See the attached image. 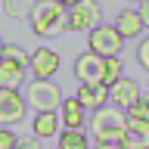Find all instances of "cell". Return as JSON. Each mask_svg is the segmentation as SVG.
Masks as SVG:
<instances>
[{
    "instance_id": "cell-1",
    "label": "cell",
    "mask_w": 149,
    "mask_h": 149,
    "mask_svg": "<svg viewBox=\"0 0 149 149\" xmlns=\"http://www.w3.org/2000/svg\"><path fill=\"white\" fill-rule=\"evenodd\" d=\"M90 134L96 143H124L127 137V112L121 106H102L90 115Z\"/></svg>"
},
{
    "instance_id": "cell-2",
    "label": "cell",
    "mask_w": 149,
    "mask_h": 149,
    "mask_svg": "<svg viewBox=\"0 0 149 149\" xmlns=\"http://www.w3.org/2000/svg\"><path fill=\"white\" fill-rule=\"evenodd\" d=\"M28 22L37 37H53L59 31H68V6L62 0H37Z\"/></svg>"
},
{
    "instance_id": "cell-3",
    "label": "cell",
    "mask_w": 149,
    "mask_h": 149,
    "mask_svg": "<svg viewBox=\"0 0 149 149\" xmlns=\"http://www.w3.org/2000/svg\"><path fill=\"white\" fill-rule=\"evenodd\" d=\"M25 100L34 112H56V109H62V102H65L62 90L50 78H34L28 84V90H25Z\"/></svg>"
},
{
    "instance_id": "cell-4",
    "label": "cell",
    "mask_w": 149,
    "mask_h": 149,
    "mask_svg": "<svg viewBox=\"0 0 149 149\" xmlns=\"http://www.w3.org/2000/svg\"><path fill=\"white\" fill-rule=\"evenodd\" d=\"M102 25V13H100V3L96 0H81L68 6V31H93V28Z\"/></svg>"
},
{
    "instance_id": "cell-5",
    "label": "cell",
    "mask_w": 149,
    "mask_h": 149,
    "mask_svg": "<svg viewBox=\"0 0 149 149\" xmlns=\"http://www.w3.org/2000/svg\"><path fill=\"white\" fill-rule=\"evenodd\" d=\"M87 44H90L93 53H100V56H118V50L124 47V37H121V31L115 25H100V28L90 31Z\"/></svg>"
},
{
    "instance_id": "cell-6",
    "label": "cell",
    "mask_w": 149,
    "mask_h": 149,
    "mask_svg": "<svg viewBox=\"0 0 149 149\" xmlns=\"http://www.w3.org/2000/svg\"><path fill=\"white\" fill-rule=\"evenodd\" d=\"M102 74H106V56L87 50L74 59V78L81 84H102Z\"/></svg>"
},
{
    "instance_id": "cell-7",
    "label": "cell",
    "mask_w": 149,
    "mask_h": 149,
    "mask_svg": "<svg viewBox=\"0 0 149 149\" xmlns=\"http://www.w3.org/2000/svg\"><path fill=\"white\" fill-rule=\"evenodd\" d=\"M25 106L28 100L16 87H0V124H16L25 118Z\"/></svg>"
},
{
    "instance_id": "cell-8",
    "label": "cell",
    "mask_w": 149,
    "mask_h": 149,
    "mask_svg": "<svg viewBox=\"0 0 149 149\" xmlns=\"http://www.w3.org/2000/svg\"><path fill=\"white\" fill-rule=\"evenodd\" d=\"M74 96L81 100V106H84L87 112H96V109H102L106 102H112V100H109V87H106V84H81Z\"/></svg>"
},
{
    "instance_id": "cell-9",
    "label": "cell",
    "mask_w": 149,
    "mask_h": 149,
    "mask_svg": "<svg viewBox=\"0 0 149 149\" xmlns=\"http://www.w3.org/2000/svg\"><path fill=\"white\" fill-rule=\"evenodd\" d=\"M143 93H140V84L130 81V78H121L118 84H112L109 87V100L115 102V106H121V109H127L130 102H137Z\"/></svg>"
},
{
    "instance_id": "cell-10",
    "label": "cell",
    "mask_w": 149,
    "mask_h": 149,
    "mask_svg": "<svg viewBox=\"0 0 149 149\" xmlns=\"http://www.w3.org/2000/svg\"><path fill=\"white\" fill-rule=\"evenodd\" d=\"M59 68V53L56 50H34L31 53V72L34 78H50Z\"/></svg>"
},
{
    "instance_id": "cell-11",
    "label": "cell",
    "mask_w": 149,
    "mask_h": 149,
    "mask_svg": "<svg viewBox=\"0 0 149 149\" xmlns=\"http://www.w3.org/2000/svg\"><path fill=\"white\" fill-rule=\"evenodd\" d=\"M115 28H118V31H121V37L127 40V37H137L146 25H143L140 13H118V19H115Z\"/></svg>"
},
{
    "instance_id": "cell-12",
    "label": "cell",
    "mask_w": 149,
    "mask_h": 149,
    "mask_svg": "<svg viewBox=\"0 0 149 149\" xmlns=\"http://www.w3.org/2000/svg\"><path fill=\"white\" fill-rule=\"evenodd\" d=\"M84 115H87V109L81 106L78 96H72V100L62 102V124H65V127H81V124H84Z\"/></svg>"
},
{
    "instance_id": "cell-13",
    "label": "cell",
    "mask_w": 149,
    "mask_h": 149,
    "mask_svg": "<svg viewBox=\"0 0 149 149\" xmlns=\"http://www.w3.org/2000/svg\"><path fill=\"white\" fill-rule=\"evenodd\" d=\"M22 78H25V65L13 59H0V87H16Z\"/></svg>"
},
{
    "instance_id": "cell-14",
    "label": "cell",
    "mask_w": 149,
    "mask_h": 149,
    "mask_svg": "<svg viewBox=\"0 0 149 149\" xmlns=\"http://www.w3.org/2000/svg\"><path fill=\"white\" fill-rule=\"evenodd\" d=\"M59 149H90L87 143V134L81 127H65L59 134Z\"/></svg>"
},
{
    "instance_id": "cell-15",
    "label": "cell",
    "mask_w": 149,
    "mask_h": 149,
    "mask_svg": "<svg viewBox=\"0 0 149 149\" xmlns=\"http://www.w3.org/2000/svg\"><path fill=\"white\" fill-rule=\"evenodd\" d=\"M56 130H59V118H56V112H37L34 118V137H53Z\"/></svg>"
},
{
    "instance_id": "cell-16",
    "label": "cell",
    "mask_w": 149,
    "mask_h": 149,
    "mask_svg": "<svg viewBox=\"0 0 149 149\" xmlns=\"http://www.w3.org/2000/svg\"><path fill=\"white\" fill-rule=\"evenodd\" d=\"M37 0H3V13L9 19H31Z\"/></svg>"
},
{
    "instance_id": "cell-17",
    "label": "cell",
    "mask_w": 149,
    "mask_h": 149,
    "mask_svg": "<svg viewBox=\"0 0 149 149\" xmlns=\"http://www.w3.org/2000/svg\"><path fill=\"white\" fill-rule=\"evenodd\" d=\"M121 81V62L118 56H106V74H102V84L106 87H112V84Z\"/></svg>"
},
{
    "instance_id": "cell-18",
    "label": "cell",
    "mask_w": 149,
    "mask_h": 149,
    "mask_svg": "<svg viewBox=\"0 0 149 149\" xmlns=\"http://www.w3.org/2000/svg\"><path fill=\"white\" fill-rule=\"evenodd\" d=\"M3 59H13V62H19V65H25V68H31V56H28L22 47H16V44H6V47H3Z\"/></svg>"
},
{
    "instance_id": "cell-19",
    "label": "cell",
    "mask_w": 149,
    "mask_h": 149,
    "mask_svg": "<svg viewBox=\"0 0 149 149\" xmlns=\"http://www.w3.org/2000/svg\"><path fill=\"white\" fill-rule=\"evenodd\" d=\"M124 112H127V118H143V121H149V93H146V96H140L137 102H130Z\"/></svg>"
},
{
    "instance_id": "cell-20",
    "label": "cell",
    "mask_w": 149,
    "mask_h": 149,
    "mask_svg": "<svg viewBox=\"0 0 149 149\" xmlns=\"http://www.w3.org/2000/svg\"><path fill=\"white\" fill-rule=\"evenodd\" d=\"M127 134L149 137V121H143V118H127Z\"/></svg>"
},
{
    "instance_id": "cell-21",
    "label": "cell",
    "mask_w": 149,
    "mask_h": 149,
    "mask_svg": "<svg viewBox=\"0 0 149 149\" xmlns=\"http://www.w3.org/2000/svg\"><path fill=\"white\" fill-rule=\"evenodd\" d=\"M121 146H124V149H149V137H137V134H127Z\"/></svg>"
},
{
    "instance_id": "cell-22",
    "label": "cell",
    "mask_w": 149,
    "mask_h": 149,
    "mask_svg": "<svg viewBox=\"0 0 149 149\" xmlns=\"http://www.w3.org/2000/svg\"><path fill=\"white\" fill-rule=\"evenodd\" d=\"M137 59H140V65L149 72V37H146V40H140V47H137Z\"/></svg>"
},
{
    "instance_id": "cell-23",
    "label": "cell",
    "mask_w": 149,
    "mask_h": 149,
    "mask_svg": "<svg viewBox=\"0 0 149 149\" xmlns=\"http://www.w3.org/2000/svg\"><path fill=\"white\" fill-rule=\"evenodd\" d=\"M16 134L13 130H0V149H16Z\"/></svg>"
},
{
    "instance_id": "cell-24",
    "label": "cell",
    "mask_w": 149,
    "mask_h": 149,
    "mask_svg": "<svg viewBox=\"0 0 149 149\" xmlns=\"http://www.w3.org/2000/svg\"><path fill=\"white\" fill-rule=\"evenodd\" d=\"M137 13H140V19H143V25L149 28V0H143V3H140V9H137Z\"/></svg>"
},
{
    "instance_id": "cell-25",
    "label": "cell",
    "mask_w": 149,
    "mask_h": 149,
    "mask_svg": "<svg viewBox=\"0 0 149 149\" xmlns=\"http://www.w3.org/2000/svg\"><path fill=\"white\" fill-rule=\"evenodd\" d=\"M16 149H40V146H37L34 140H28V143H16Z\"/></svg>"
},
{
    "instance_id": "cell-26",
    "label": "cell",
    "mask_w": 149,
    "mask_h": 149,
    "mask_svg": "<svg viewBox=\"0 0 149 149\" xmlns=\"http://www.w3.org/2000/svg\"><path fill=\"white\" fill-rule=\"evenodd\" d=\"M96 149H124L121 143H96Z\"/></svg>"
},
{
    "instance_id": "cell-27",
    "label": "cell",
    "mask_w": 149,
    "mask_h": 149,
    "mask_svg": "<svg viewBox=\"0 0 149 149\" xmlns=\"http://www.w3.org/2000/svg\"><path fill=\"white\" fill-rule=\"evenodd\" d=\"M62 3L65 6H74V3H81V0H62Z\"/></svg>"
},
{
    "instance_id": "cell-28",
    "label": "cell",
    "mask_w": 149,
    "mask_h": 149,
    "mask_svg": "<svg viewBox=\"0 0 149 149\" xmlns=\"http://www.w3.org/2000/svg\"><path fill=\"white\" fill-rule=\"evenodd\" d=\"M140 3H143V0H140Z\"/></svg>"
}]
</instances>
